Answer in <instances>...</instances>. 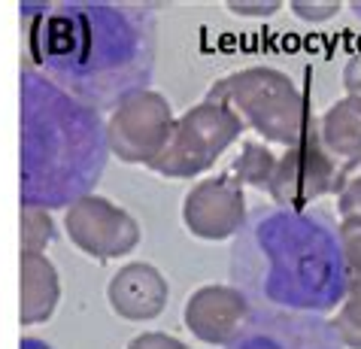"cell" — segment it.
Returning a JSON list of instances; mask_svg holds the SVG:
<instances>
[{
	"mask_svg": "<svg viewBox=\"0 0 361 349\" xmlns=\"http://www.w3.org/2000/svg\"><path fill=\"white\" fill-rule=\"evenodd\" d=\"M295 9L298 13H304V18L307 22H325V18L331 16V13H337V4H328V6H307V4H295Z\"/></svg>",
	"mask_w": 361,
	"mask_h": 349,
	"instance_id": "obj_19",
	"label": "cell"
},
{
	"mask_svg": "<svg viewBox=\"0 0 361 349\" xmlns=\"http://www.w3.org/2000/svg\"><path fill=\"white\" fill-rule=\"evenodd\" d=\"M106 131L94 109L22 73V207L52 209L88 195L106 164Z\"/></svg>",
	"mask_w": 361,
	"mask_h": 349,
	"instance_id": "obj_3",
	"label": "cell"
},
{
	"mask_svg": "<svg viewBox=\"0 0 361 349\" xmlns=\"http://www.w3.org/2000/svg\"><path fill=\"white\" fill-rule=\"evenodd\" d=\"M58 271L46 262L43 252L22 249V325H39L58 307Z\"/></svg>",
	"mask_w": 361,
	"mask_h": 349,
	"instance_id": "obj_13",
	"label": "cell"
},
{
	"mask_svg": "<svg viewBox=\"0 0 361 349\" xmlns=\"http://www.w3.org/2000/svg\"><path fill=\"white\" fill-rule=\"evenodd\" d=\"M343 301H346L343 310H340V316L331 322V328H334L340 343L361 349V279H353V283H349V292H346Z\"/></svg>",
	"mask_w": 361,
	"mask_h": 349,
	"instance_id": "obj_15",
	"label": "cell"
},
{
	"mask_svg": "<svg viewBox=\"0 0 361 349\" xmlns=\"http://www.w3.org/2000/svg\"><path fill=\"white\" fill-rule=\"evenodd\" d=\"M240 185L243 183H234L231 176H213L192 188L183 207L188 231H195L204 240H222V237L237 234L246 222Z\"/></svg>",
	"mask_w": 361,
	"mask_h": 349,
	"instance_id": "obj_10",
	"label": "cell"
},
{
	"mask_svg": "<svg viewBox=\"0 0 361 349\" xmlns=\"http://www.w3.org/2000/svg\"><path fill=\"white\" fill-rule=\"evenodd\" d=\"M325 143L334 149L337 155L346 158H361V101L349 97L328 109L322 122Z\"/></svg>",
	"mask_w": 361,
	"mask_h": 349,
	"instance_id": "obj_14",
	"label": "cell"
},
{
	"mask_svg": "<svg viewBox=\"0 0 361 349\" xmlns=\"http://www.w3.org/2000/svg\"><path fill=\"white\" fill-rule=\"evenodd\" d=\"M170 128H173V116H170L164 97L155 92H140L116 106V116L106 131V143L125 161L152 164L164 152Z\"/></svg>",
	"mask_w": 361,
	"mask_h": 349,
	"instance_id": "obj_6",
	"label": "cell"
},
{
	"mask_svg": "<svg viewBox=\"0 0 361 349\" xmlns=\"http://www.w3.org/2000/svg\"><path fill=\"white\" fill-rule=\"evenodd\" d=\"M109 304L122 319L146 322L164 313L167 304V283L152 264L131 262L113 276L109 283Z\"/></svg>",
	"mask_w": 361,
	"mask_h": 349,
	"instance_id": "obj_12",
	"label": "cell"
},
{
	"mask_svg": "<svg viewBox=\"0 0 361 349\" xmlns=\"http://www.w3.org/2000/svg\"><path fill=\"white\" fill-rule=\"evenodd\" d=\"M128 349H188V346L167 334H140V337H134Z\"/></svg>",
	"mask_w": 361,
	"mask_h": 349,
	"instance_id": "obj_17",
	"label": "cell"
},
{
	"mask_svg": "<svg viewBox=\"0 0 361 349\" xmlns=\"http://www.w3.org/2000/svg\"><path fill=\"white\" fill-rule=\"evenodd\" d=\"M67 237L94 258H122L140 243V228L122 207L100 195H85L64 216Z\"/></svg>",
	"mask_w": 361,
	"mask_h": 349,
	"instance_id": "obj_7",
	"label": "cell"
},
{
	"mask_svg": "<svg viewBox=\"0 0 361 349\" xmlns=\"http://www.w3.org/2000/svg\"><path fill=\"white\" fill-rule=\"evenodd\" d=\"M274 167H276V161H274V155H270L267 149L249 143L246 152L237 158L234 173L243 179V183H252V185H258V188H267L270 176H274Z\"/></svg>",
	"mask_w": 361,
	"mask_h": 349,
	"instance_id": "obj_16",
	"label": "cell"
},
{
	"mask_svg": "<svg viewBox=\"0 0 361 349\" xmlns=\"http://www.w3.org/2000/svg\"><path fill=\"white\" fill-rule=\"evenodd\" d=\"M267 188L276 207L304 209L310 201L337 188V173L331 158L316 143H298L295 149H288L286 158L276 161Z\"/></svg>",
	"mask_w": 361,
	"mask_h": 349,
	"instance_id": "obj_9",
	"label": "cell"
},
{
	"mask_svg": "<svg viewBox=\"0 0 361 349\" xmlns=\"http://www.w3.org/2000/svg\"><path fill=\"white\" fill-rule=\"evenodd\" d=\"M27 49L49 82L97 113L146 92L155 18L131 4H49L31 18Z\"/></svg>",
	"mask_w": 361,
	"mask_h": 349,
	"instance_id": "obj_1",
	"label": "cell"
},
{
	"mask_svg": "<svg viewBox=\"0 0 361 349\" xmlns=\"http://www.w3.org/2000/svg\"><path fill=\"white\" fill-rule=\"evenodd\" d=\"M228 9L246 13V16H270L279 9V0H270V4H228Z\"/></svg>",
	"mask_w": 361,
	"mask_h": 349,
	"instance_id": "obj_18",
	"label": "cell"
},
{
	"mask_svg": "<svg viewBox=\"0 0 361 349\" xmlns=\"http://www.w3.org/2000/svg\"><path fill=\"white\" fill-rule=\"evenodd\" d=\"M231 279L252 310L328 313L353 283L337 222L319 209L258 207L231 249Z\"/></svg>",
	"mask_w": 361,
	"mask_h": 349,
	"instance_id": "obj_2",
	"label": "cell"
},
{
	"mask_svg": "<svg viewBox=\"0 0 361 349\" xmlns=\"http://www.w3.org/2000/svg\"><path fill=\"white\" fill-rule=\"evenodd\" d=\"M249 313H252V307L246 304V298L234 286H204L188 298L185 325L204 343L228 346L243 328Z\"/></svg>",
	"mask_w": 361,
	"mask_h": 349,
	"instance_id": "obj_11",
	"label": "cell"
},
{
	"mask_svg": "<svg viewBox=\"0 0 361 349\" xmlns=\"http://www.w3.org/2000/svg\"><path fill=\"white\" fill-rule=\"evenodd\" d=\"M243 131V118L222 104H200L173 122L164 152L152 167L164 176H195L207 171Z\"/></svg>",
	"mask_w": 361,
	"mask_h": 349,
	"instance_id": "obj_4",
	"label": "cell"
},
{
	"mask_svg": "<svg viewBox=\"0 0 361 349\" xmlns=\"http://www.w3.org/2000/svg\"><path fill=\"white\" fill-rule=\"evenodd\" d=\"M222 88V94L231 97L246 118L258 131L279 143H300L304 140V104L295 92L292 79L276 73V70H246V73L231 76L228 82L216 85V92Z\"/></svg>",
	"mask_w": 361,
	"mask_h": 349,
	"instance_id": "obj_5",
	"label": "cell"
},
{
	"mask_svg": "<svg viewBox=\"0 0 361 349\" xmlns=\"http://www.w3.org/2000/svg\"><path fill=\"white\" fill-rule=\"evenodd\" d=\"M225 349H340V341L316 313L252 310Z\"/></svg>",
	"mask_w": 361,
	"mask_h": 349,
	"instance_id": "obj_8",
	"label": "cell"
}]
</instances>
